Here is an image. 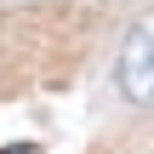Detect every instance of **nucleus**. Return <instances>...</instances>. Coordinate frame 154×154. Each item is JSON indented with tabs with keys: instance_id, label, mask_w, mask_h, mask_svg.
I'll return each instance as SVG.
<instances>
[{
	"instance_id": "1",
	"label": "nucleus",
	"mask_w": 154,
	"mask_h": 154,
	"mask_svg": "<svg viewBox=\"0 0 154 154\" xmlns=\"http://www.w3.org/2000/svg\"><path fill=\"white\" fill-rule=\"evenodd\" d=\"M114 80H120V91H126L131 103H154V17L131 29L126 51H120V63H114Z\"/></svg>"
},
{
	"instance_id": "2",
	"label": "nucleus",
	"mask_w": 154,
	"mask_h": 154,
	"mask_svg": "<svg viewBox=\"0 0 154 154\" xmlns=\"http://www.w3.org/2000/svg\"><path fill=\"white\" fill-rule=\"evenodd\" d=\"M0 154H34V143H17V149H0Z\"/></svg>"
}]
</instances>
